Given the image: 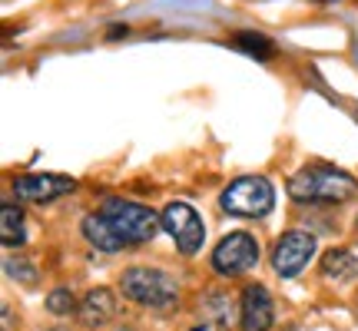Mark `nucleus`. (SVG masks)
<instances>
[{
    "instance_id": "1",
    "label": "nucleus",
    "mask_w": 358,
    "mask_h": 331,
    "mask_svg": "<svg viewBox=\"0 0 358 331\" xmlns=\"http://www.w3.org/2000/svg\"><path fill=\"white\" fill-rule=\"evenodd\" d=\"M289 196L295 203H325V205H335V203H345L358 192V182L355 176H348L342 169L335 166H306L299 169L292 179H289Z\"/></svg>"
},
{
    "instance_id": "2",
    "label": "nucleus",
    "mask_w": 358,
    "mask_h": 331,
    "mask_svg": "<svg viewBox=\"0 0 358 331\" xmlns=\"http://www.w3.org/2000/svg\"><path fill=\"white\" fill-rule=\"evenodd\" d=\"M120 288L129 302H136L143 308H153V311H169L179 298V285L173 275L159 272V268H127L123 279H120Z\"/></svg>"
},
{
    "instance_id": "3",
    "label": "nucleus",
    "mask_w": 358,
    "mask_h": 331,
    "mask_svg": "<svg viewBox=\"0 0 358 331\" xmlns=\"http://www.w3.org/2000/svg\"><path fill=\"white\" fill-rule=\"evenodd\" d=\"M272 205H275V189L262 176L232 179L229 186L222 189V196H219V209L226 216H239V219H262L272 212Z\"/></svg>"
},
{
    "instance_id": "4",
    "label": "nucleus",
    "mask_w": 358,
    "mask_h": 331,
    "mask_svg": "<svg viewBox=\"0 0 358 331\" xmlns=\"http://www.w3.org/2000/svg\"><path fill=\"white\" fill-rule=\"evenodd\" d=\"M103 216L110 219V226H113L120 235H123V242H153L159 226H163V219L156 216L153 209H146L140 203H129V199H106L103 203Z\"/></svg>"
},
{
    "instance_id": "5",
    "label": "nucleus",
    "mask_w": 358,
    "mask_h": 331,
    "mask_svg": "<svg viewBox=\"0 0 358 331\" xmlns=\"http://www.w3.org/2000/svg\"><path fill=\"white\" fill-rule=\"evenodd\" d=\"M209 265L222 279H236L245 275L249 268L259 265V242L249 232H229L226 239H219V245L209 255Z\"/></svg>"
},
{
    "instance_id": "6",
    "label": "nucleus",
    "mask_w": 358,
    "mask_h": 331,
    "mask_svg": "<svg viewBox=\"0 0 358 331\" xmlns=\"http://www.w3.org/2000/svg\"><path fill=\"white\" fill-rule=\"evenodd\" d=\"M163 229L173 235V242L182 255H196L203 249V239H206V222L199 219V212L192 209L189 203H169L163 212Z\"/></svg>"
},
{
    "instance_id": "7",
    "label": "nucleus",
    "mask_w": 358,
    "mask_h": 331,
    "mask_svg": "<svg viewBox=\"0 0 358 331\" xmlns=\"http://www.w3.org/2000/svg\"><path fill=\"white\" fill-rule=\"evenodd\" d=\"M315 255V235L302 229H289L272 249V272L279 279H295Z\"/></svg>"
},
{
    "instance_id": "8",
    "label": "nucleus",
    "mask_w": 358,
    "mask_h": 331,
    "mask_svg": "<svg viewBox=\"0 0 358 331\" xmlns=\"http://www.w3.org/2000/svg\"><path fill=\"white\" fill-rule=\"evenodd\" d=\"M73 176H60V172H27V176L13 179V196L27 199V203H53L66 192H73Z\"/></svg>"
},
{
    "instance_id": "9",
    "label": "nucleus",
    "mask_w": 358,
    "mask_h": 331,
    "mask_svg": "<svg viewBox=\"0 0 358 331\" xmlns=\"http://www.w3.org/2000/svg\"><path fill=\"white\" fill-rule=\"evenodd\" d=\"M275 325V305L266 285H245L239 298V328L243 331H268Z\"/></svg>"
},
{
    "instance_id": "10",
    "label": "nucleus",
    "mask_w": 358,
    "mask_h": 331,
    "mask_svg": "<svg viewBox=\"0 0 358 331\" xmlns=\"http://www.w3.org/2000/svg\"><path fill=\"white\" fill-rule=\"evenodd\" d=\"M116 315V298L110 288H90L83 298H80V308H77V318L80 325H87V328H100L106 321Z\"/></svg>"
},
{
    "instance_id": "11",
    "label": "nucleus",
    "mask_w": 358,
    "mask_h": 331,
    "mask_svg": "<svg viewBox=\"0 0 358 331\" xmlns=\"http://www.w3.org/2000/svg\"><path fill=\"white\" fill-rule=\"evenodd\" d=\"M80 232H83V239H87L93 249H100V252H120L123 249V235L110 226V219L103 216V212H90L83 222H80Z\"/></svg>"
},
{
    "instance_id": "12",
    "label": "nucleus",
    "mask_w": 358,
    "mask_h": 331,
    "mask_svg": "<svg viewBox=\"0 0 358 331\" xmlns=\"http://www.w3.org/2000/svg\"><path fill=\"white\" fill-rule=\"evenodd\" d=\"M319 268H322V279L332 281V285H348L358 275V262L348 249H329V252L322 255Z\"/></svg>"
},
{
    "instance_id": "13",
    "label": "nucleus",
    "mask_w": 358,
    "mask_h": 331,
    "mask_svg": "<svg viewBox=\"0 0 358 331\" xmlns=\"http://www.w3.org/2000/svg\"><path fill=\"white\" fill-rule=\"evenodd\" d=\"M0 242L3 245H24L27 242L24 212L10 203H3V209H0Z\"/></svg>"
},
{
    "instance_id": "14",
    "label": "nucleus",
    "mask_w": 358,
    "mask_h": 331,
    "mask_svg": "<svg viewBox=\"0 0 358 331\" xmlns=\"http://www.w3.org/2000/svg\"><path fill=\"white\" fill-rule=\"evenodd\" d=\"M232 43H236L243 53H249V57H259V60H268V57H272V50H275V43H272V40L262 37V34H252V30L236 34V37H232Z\"/></svg>"
},
{
    "instance_id": "15",
    "label": "nucleus",
    "mask_w": 358,
    "mask_h": 331,
    "mask_svg": "<svg viewBox=\"0 0 358 331\" xmlns=\"http://www.w3.org/2000/svg\"><path fill=\"white\" fill-rule=\"evenodd\" d=\"M3 272H7L10 279H17L20 285H37L40 281V272L30 258H7V262H3Z\"/></svg>"
},
{
    "instance_id": "16",
    "label": "nucleus",
    "mask_w": 358,
    "mask_h": 331,
    "mask_svg": "<svg viewBox=\"0 0 358 331\" xmlns=\"http://www.w3.org/2000/svg\"><path fill=\"white\" fill-rule=\"evenodd\" d=\"M77 308L80 305L70 288H53V292L47 295V311H50V315H60V318H64V315H73Z\"/></svg>"
},
{
    "instance_id": "17",
    "label": "nucleus",
    "mask_w": 358,
    "mask_h": 331,
    "mask_svg": "<svg viewBox=\"0 0 358 331\" xmlns=\"http://www.w3.org/2000/svg\"><path fill=\"white\" fill-rule=\"evenodd\" d=\"M315 3H332V0H315Z\"/></svg>"
},
{
    "instance_id": "18",
    "label": "nucleus",
    "mask_w": 358,
    "mask_h": 331,
    "mask_svg": "<svg viewBox=\"0 0 358 331\" xmlns=\"http://www.w3.org/2000/svg\"><path fill=\"white\" fill-rule=\"evenodd\" d=\"M355 239H358V219H355Z\"/></svg>"
},
{
    "instance_id": "19",
    "label": "nucleus",
    "mask_w": 358,
    "mask_h": 331,
    "mask_svg": "<svg viewBox=\"0 0 358 331\" xmlns=\"http://www.w3.org/2000/svg\"><path fill=\"white\" fill-rule=\"evenodd\" d=\"M192 331H206V328H192Z\"/></svg>"
}]
</instances>
